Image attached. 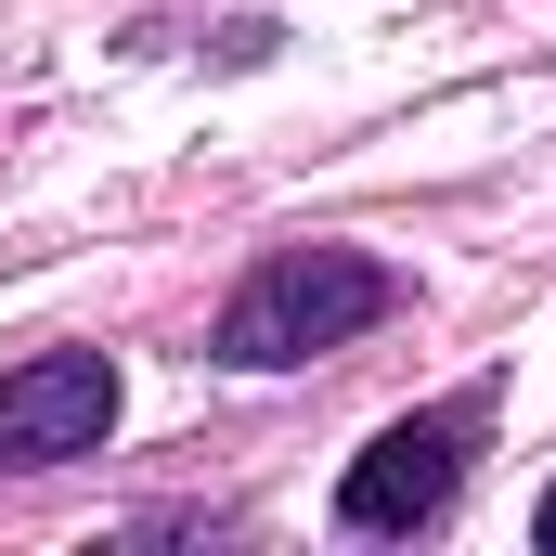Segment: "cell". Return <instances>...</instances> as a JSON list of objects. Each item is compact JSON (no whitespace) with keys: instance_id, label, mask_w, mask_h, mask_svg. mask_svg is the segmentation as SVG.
Segmentation results:
<instances>
[{"instance_id":"7a4b0ae2","label":"cell","mask_w":556,"mask_h":556,"mask_svg":"<svg viewBox=\"0 0 556 556\" xmlns=\"http://www.w3.org/2000/svg\"><path fill=\"white\" fill-rule=\"evenodd\" d=\"M117 427V363L104 350H39L0 376V466H65V453H104Z\"/></svg>"},{"instance_id":"277c9868","label":"cell","mask_w":556,"mask_h":556,"mask_svg":"<svg viewBox=\"0 0 556 556\" xmlns=\"http://www.w3.org/2000/svg\"><path fill=\"white\" fill-rule=\"evenodd\" d=\"M531 531H544V556H556V492H544V518H531Z\"/></svg>"},{"instance_id":"3957f363","label":"cell","mask_w":556,"mask_h":556,"mask_svg":"<svg viewBox=\"0 0 556 556\" xmlns=\"http://www.w3.org/2000/svg\"><path fill=\"white\" fill-rule=\"evenodd\" d=\"M453 479H466V415H402L363 440V466L337 479V518L350 531H415L453 505Z\"/></svg>"},{"instance_id":"6da1fadb","label":"cell","mask_w":556,"mask_h":556,"mask_svg":"<svg viewBox=\"0 0 556 556\" xmlns=\"http://www.w3.org/2000/svg\"><path fill=\"white\" fill-rule=\"evenodd\" d=\"M402 311V273L389 260H363V247H273L260 273L220 298V363H247V376H273V363H311V350H350V337H376Z\"/></svg>"}]
</instances>
